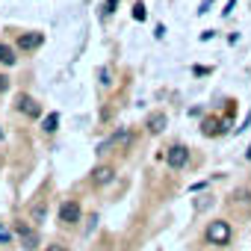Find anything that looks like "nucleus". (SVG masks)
<instances>
[{"label": "nucleus", "instance_id": "obj_13", "mask_svg": "<svg viewBox=\"0 0 251 251\" xmlns=\"http://www.w3.org/2000/svg\"><path fill=\"white\" fill-rule=\"evenodd\" d=\"M0 62H3V65H15V53H12L9 45H0Z\"/></svg>", "mask_w": 251, "mask_h": 251}, {"label": "nucleus", "instance_id": "obj_10", "mask_svg": "<svg viewBox=\"0 0 251 251\" xmlns=\"http://www.w3.org/2000/svg\"><path fill=\"white\" fill-rule=\"evenodd\" d=\"M30 219H33V225H42V222L48 219V201H39V204H33V210H30Z\"/></svg>", "mask_w": 251, "mask_h": 251}, {"label": "nucleus", "instance_id": "obj_22", "mask_svg": "<svg viewBox=\"0 0 251 251\" xmlns=\"http://www.w3.org/2000/svg\"><path fill=\"white\" fill-rule=\"evenodd\" d=\"M245 157H248V160H251V145H248V151H245Z\"/></svg>", "mask_w": 251, "mask_h": 251}, {"label": "nucleus", "instance_id": "obj_11", "mask_svg": "<svg viewBox=\"0 0 251 251\" xmlns=\"http://www.w3.org/2000/svg\"><path fill=\"white\" fill-rule=\"evenodd\" d=\"M201 130H204V136H219V133H222L225 127H222V124H219L216 118H207V121H204V127H201Z\"/></svg>", "mask_w": 251, "mask_h": 251}, {"label": "nucleus", "instance_id": "obj_4", "mask_svg": "<svg viewBox=\"0 0 251 251\" xmlns=\"http://www.w3.org/2000/svg\"><path fill=\"white\" fill-rule=\"evenodd\" d=\"M59 222H62V225H77V222H80V204H77V201H62V207H59Z\"/></svg>", "mask_w": 251, "mask_h": 251}, {"label": "nucleus", "instance_id": "obj_2", "mask_svg": "<svg viewBox=\"0 0 251 251\" xmlns=\"http://www.w3.org/2000/svg\"><path fill=\"white\" fill-rule=\"evenodd\" d=\"M130 142H133V133H130V130H118V133H112L106 142L98 145V154H106L109 148H127Z\"/></svg>", "mask_w": 251, "mask_h": 251}, {"label": "nucleus", "instance_id": "obj_15", "mask_svg": "<svg viewBox=\"0 0 251 251\" xmlns=\"http://www.w3.org/2000/svg\"><path fill=\"white\" fill-rule=\"evenodd\" d=\"M133 18H136V21H145V18H148V12H145V6H142V3H136V6H133Z\"/></svg>", "mask_w": 251, "mask_h": 251}, {"label": "nucleus", "instance_id": "obj_16", "mask_svg": "<svg viewBox=\"0 0 251 251\" xmlns=\"http://www.w3.org/2000/svg\"><path fill=\"white\" fill-rule=\"evenodd\" d=\"M207 204H210V198H207V195H201V198L195 201V213H201V210H207Z\"/></svg>", "mask_w": 251, "mask_h": 251}, {"label": "nucleus", "instance_id": "obj_18", "mask_svg": "<svg viewBox=\"0 0 251 251\" xmlns=\"http://www.w3.org/2000/svg\"><path fill=\"white\" fill-rule=\"evenodd\" d=\"M100 83H103V86L112 83V80H109V68H100Z\"/></svg>", "mask_w": 251, "mask_h": 251}, {"label": "nucleus", "instance_id": "obj_20", "mask_svg": "<svg viewBox=\"0 0 251 251\" xmlns=\"http://www.w3.org/2000/svg\"><path fill=\"white\" fill-rule=\"evenodd\" d=\"M6 239H9V233H6L3 227H0V242H6Z\"/></svg>", "mask_w": 251, "mask_h": 251}, {"label": "nucleus", "instance_id": "obj_14", "mask_svg": "<svg viewBox=\"0 0 251 251\" xmlns=\"http://www.w3.org/2000/svg\"><path fill=\"white\" fill-rule=\"evenodd\" d=\"M233 204H242V207H248V204H251V192H248V189H239V192H233Z\"/></svg>", "mask_w": 251, "mask_h": 251}, {"label": "nucleus", "instance_id": "obj_6", "mask_svg": "<svg viewBox=\"0 0 251 251\" xmlns=\"http://www.w3.org/2000/svg\"><path fill=\"white\" fill-rule=\"evenodd\" d=\"M42 42H45L42 33H24V36H18V48H21V50H36Z\"/></svg>", "mask_w": 251, "mask_h": 251}, {"label": "nucleus", "instance_id": "obj_8", "mask_svg": "<svg viewBox=\"0 0 251 251\" xmlns=\"http://www.w3.org/2000/svg\"><path fill=\"white\" fill-rule=\"evenodd\" d=\"M18 236H21L24 248H36V245H39V233H36L33 227H27V225H18Z\"/></svg>", "mask_w": 251, "mask_h": 251}, {"label": "nucleus", "instance_id": "obj_17", "mask_svg": "<svg viewBox=\"0 0 251 251\" xmlns=\"http://www.w3.org/2000/svg\"><path fill=\"white\" fill-rule=\"evenodd\" d=\"M115 6H118V0H106V3H103V12L109 15V12H115Z\"/></svg>", "mask_w": 251, "mask_h": 251}, {"label": "nucleus", "instance_id": "obj_5", "mask_svg": "<svg viewBox=\"0 0 251 251\" xmlns=\"http://www.w3.org/2000/svg\"><path fill=\"white\" fill-rule=\"evenodd\" d=\"M15 103H18V109H21V112H27L30 118H39V115H42V106H39L33 98H27V95H18V100H15Z\"/></svg>", "mask_w": 251, "mask_h": 251}, {"label": "nucleus", "instance_id": "obj_1", "mask_svg": "<svg viewBox=\"0 0 251 251\" xmlns=\"http://www.w3.org/2000/svg\"><path fill=\"white\" fill-rule=\"evenodd\" d=\"M207 242H213V245H227L230 242V236H233V230H230V225L227 222H222V219H216V222H210L207 225Z\"/></svg>", "mask_w": 251, "mask_h": 251}, {"label": "nucleus", "instance_id": "obj_12", "mask_svg": "<svg viewBox=\"0 0 251 251\" xmlns=\"http://www.w3.org/2000/svg\"><path fill=\"white\" fill-rule=\"evenodd\" d=\"M56 127H59V115H56V112H50V115L42 121V130H45V133H56Z\"/></svg>", "mask_w": 251, "mask_h": 251}, {"label": "nucleus", "instance_id": "obj_3", "mask_svg": "<svg viewBox=\"0 0 251 251\" xmlns=\"http://www.w3.org/2000/svg\"><path fill=\"white\" fill-rule=\"evenodd\" d=\"M166 163H169L172 169H183V166L189 163V148H183V145H175V148H169V154H166Z\"/></svg>", "mask_w": 251, "mask_h": 251}, {"label": "nucleus", "instance_id": "obj_19", "mask_svg": "<svg viewBox=\"0 0 251 251\" xmlns=\"http://www.w3.org/2000/svg\"><path fill=\"white\" fill-rule=\"evenodd\" d=\"M6 89H9V77L0 74V92H6Z\"/></svg>", "mask_w": 251, "mask_h": 251}, {"label": "nucleus", "instance_id": "obj_9", "mask_svg": "<svg viewBox=\"0 0 251 251\" xmlns=\"http://www.w3.org/2000/svg\"><path fill=\"white\" fill-rule=\"evenodd\" d=\"M166 124H169L166 112H154V115L148 118V130H151V133H163V130H166Z\"/></svg>", "mask_w": 251, "mask_h": 251}, {"label": "nucleus", "instance_id": "obj_21", "mask_svg": "<svg viewBox=\"0 0 251 251\" xmlns=\"http://www.w3.org/2000/svg\"><path fill=\"white\" fill-rule=\"evenodd\" d=\"M48 251H65L62 245H48Z\"/></svg>", "mask_w": 251, "mask_h": 251}, {"label": "nucleus", "instance_id": "obj_7", "mask_svg": "<svg viewBox=\"0 0 251 251\" xmlns=\"http://www.w3.org/2000/svg\"><path fill=\"white\" fill-rule=\"evenodd\" d=\"M112 175H115V169H112V166H98V169L92 172V183H95V186H103V183H109V180H112Z\"/></svg>", "mask_w": 251, "mask_h": 251}]
</instances>
